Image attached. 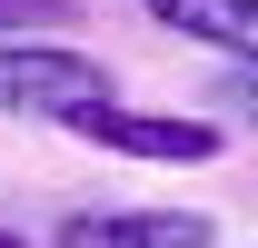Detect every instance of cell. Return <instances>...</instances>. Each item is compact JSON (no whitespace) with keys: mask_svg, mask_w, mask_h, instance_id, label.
<instances>
[{"mask_svg":"<svg viewBox=\"0 0 258 248\" xmlns=\"http://www.w3.org/2000/svg\"><path fill=\"white\" fill-rule=\"evenodd\" d=\"M109 90V70L90 60V50H70V40H0V119H80V109H99Z\"/></svg>","mask_w":258,"mask_h":248,"instance_id":"cell-1","label":"cell"},{"mask_svg":"<svg viewBox=\"0 0 258 248\" xmlns=\"http://www.w3.org/2000/svg\"><path fill=\"white\" fill-rule=\"evenodd\" d=\"M80 139L109 159H139V169H209V159L228 149L219 119H199V109H129V99H99V109H80Z\"/></svg>","mask_w":258,"mask_h":248,"instance_id":"cell-2","label":"cell"},{"mask_svg":"<svg viewBox=\"0 0 258 248\" xmlns=\"http://www.w3.org/2000/svg\"><path fill=\"white\" fill-rule=\"evenodd\" d=\"M219 218L199 209H70L50 218V248H209Z\"/></svg>","mask_w":258,"mask_h":248,"instance_id":"cell-3","label":"cell"},{"mask_svg":"<svg viewBox=\"0 0 258 248\" xmlns=\"http://www.w3.org/2000/svg\"><path fill=\"white\" fill-rule=\"evenodd\" d=\"M159 30H179V40H199V50H258V0H139Z\"/></svg>","mask_w":258,"mask_h":248,"instance_id":"cell-4","label":"cell"},{"mask_svg":"<svg viewBox=\"0 0 258 248\" xmlns=\"http://www.w3.org/2000/svg\"><path fill=\"white\" fill-rule=\"evenodd\" d=\"M60 20H80V0H0V40H50Z\"/></svg>","mask_w":258,"mask_h":248,"instance_id":"cell-5","label":"cell"},{"mask_svg":"<svg viewBox=\"0 0 258 248\" xmlns=\"http://www.w3.org/2000/svg\"><path fill=\"white\" fill-rule=\"evenodd\" d=\"M219 109L258 129V50H238V60H228V80H219Z\"/></svg>","mask_w":258,"mask_h":248,"instance_id":"cell-6","label":"cell"},{"mask_svg":"<svg viewBox=\"0 0 258 248\" xmlns=\"http://www.w3.org/2000/svg\"><path fill=\"white\" fill-rule=\"evenodd\" d=\"M0 248H30V238H10V228H0Z\"/></svg>","mask_w":258,"mask_h":248,"instance_id":"cell-7","label":"cell"}]
</instances>
